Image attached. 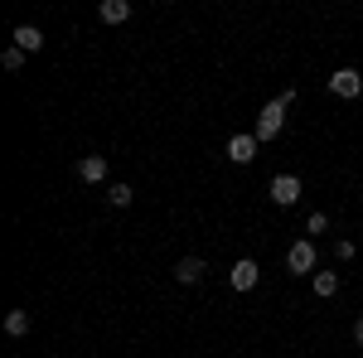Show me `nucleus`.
Wrapping results in <instances>:
<instances>
[{
    "instance_id": "1",
    "label": "nucleus",
    "mask_w": 363,
    "mask_h": 358,
    "mask_svg": "<svg viewBox=\"0 0 363 358\" xmlns=\"http://www.w3.org/2000/svg\"><path fill=\"white\" fill-rule=\"evenodd\" d=\"M281 126H286V107H281L277 97H272V102L262 107V116H257V131H252V136L267 145V140H277V136H281Z\"/></svg>"
},
{
    "instance_id": "2",
    "label": "nucleus",
    "mask_w": 363,
    "mask_h": 358,
    "mask_svg": "<svg viewBox=\"0 0 363 358\" xmlns=\"http://www.w3.org/2000/svg\"><path fill=\"white\" fill-rule=\"evenodd\" d=\"M272 203L277 208H296L301 203V174H277L272 179Z\"/></svg>"
},
{
    "instance_id": "3",
    "label": "nucleus",
    "mask_w": 363,
    "mask_h": 358,
    "mask_svg": "<svg viewBox=\"0 0 363 358\" xmlns=\"http://www.w3.org/2000/svg\"><path fill=\"white\" fill-rule=\"evenodd\" d=\"M330 92L344 97V102L359 97V92H363V73H359V68H335V73H330Z\"/></svg>"
},
{
    "instance_id": "4",
    "label": "nucleus",
    "mask_w": 363,
    "mask_h": 358,
    "mask_svg": "<svg viewBox=\"0 0 363 358\" xmlns=\"http://www.w3.org/2000/svg\"><path fill=\"white\" fill-rule=\"evenodd\" d=\"M257 150H262V140L252 136V131H242V136L228 140V160H233V165H252V160H257Z\"/></svg>"
},
{
    "instance_id": "5",
    "label": "nucleus",
    "mask_w": 363,
    "mask_h": 358,
    "mask_svg": "<svg viewBox=\"0 0 363 358\" xmlns=\"http://www.w3.org/2000/svg\"><path fill=\"white\" fill-rule=\"evenodd\" d=\"M315 262H320V252H315V242H296V247L286 252V272H296V276L315 272Z\"/></svg>"
},
{
    "instance_id": "6",
    "label": "nucleus",
    "mask_w": 363,
    "mask_h": 358,
    "mask_svg": "<svg viewBox=\"0 0 363 358\" xmlns=\"http://www.w3.org/2000/svg\"><path fill=\"white\" fill-rule=\"evenodd\" d=\"M228 281H233V291H252V286L262 281V267H257L252 257H242V262H233V276H228Z\"/></svg>"
},
{
    "instance_id": "7",
    "label": "nucleus",
    "mask_w": 363,
    "mask_h": 358,
    "mask_svg": "<svg viewBox=\"0 0 363 358\" xmlns=\"http://www.w3.org/2000/svg\"><path fill=\"white\" fill-rule=\"evenodd\" d=\"M10 39H15L20 54H39V49H44V29H39V25H15Z\"/></svg>"
},
{
    "instance_id": "8",
    "label": "nucleus",
    "mask_w": 363,
    "mask_h": 358,
    "mask_svg": "<svg viewBox=\"0 0 363 358\" xmlns=\"http://www.w3.org/2000/svg\"><path fill=\"white\" fill-rule=\"evenodd\" d=\"M78 179L83 184H107V155H83L78 160Z\"/></svg>"
},
{
    "instance_id": "9",
    "label": "nucleus",
    "mask_w": 363,
    "mask_h": 358,
    "mask_svg": "<svg viewBox=\"0 0 363 358\" xmlns=\"http://www.w3.org/2000/svg\"><path fill=\"white\" fill-rule=\"evenodd\" d=\"M203 272H208V267H203V257H179L174 281H179V286H199V281H203Z\"/></svg>"
},
{
    "instance_id": "10",
    "label": "nucleus",
    "mask_w": 363,
    "mask_h": 358,
    "mask_svg": "<svg viewBox=\"0 0 363 358\" xmlns=\"http://www.w3.org/2000/svg\"><path fill=\"white\" fill-rule=\"evenodd\" d=\"M97 20L102 25H126L131 20V0H102L97 5Z\"/></svg>"
},
{
    "instance_id": "11",
    "label": "nucleus",
    "mask_w": 363,
    "mask_h": 358,
    "mask_svg": "<svg viewBox=\"0 0 363 358\" xmlns=\"http://www.w3.org/2000/svg\"><path fill=\"white\" fill-rule=\"evenodd\" d=\"M315 296H320V301L339 296V272H315Z\"/></svg>"
},
{
    "instance_id": "12",
    "label": "nucleus",
    "mask_w": 363,
    "mask_h": 358,
    "mask_svg": "<svg viewBox=\"0 0 363 358\" xmlns=\"http://www.w3.org/2000/svg\"><path fill=\"white\" fill-rule=\"evenodd\" d=\"M29 325H34V320H29V310H10V315H5V334H15V339H25Z\"/></svg>"
},
{
    "instance_id": "13",
    "label": "nucleus",
    "mask_w": 363,
    "mask_h": 358,
    "mask_svg": "<svg viewBox=\"0 0 363 358\" xmlns=\"http://www.w3.org/2000/svg\"><path fill=\"white\" fill-rule=\"evenodd\" d=\"M131 198H136V189H131V184H107V203H112V208H126Z\"/></svg>"
},
{
    "instance_id": "14",
    "label": "nucleus",
    "mask_w": 363,
    "mask_h": 358,
    "mask_svg": "<svg viewBox=\"0 0 363 358\" xmlns=\"http://www.w3.org/2000/svg\"><path fill=\"white\" fill-rule=\"evenodd\" d=\"M0 68H5V73H20V68H25V54H20V49H5V54H0Z\"/></svg>"
},
{
    "instance_id": "15",
    "label": "nucleus",
    "mask_w": 363,
    "mask_h": 358,
    "mask_svg": "<svg viewBox=\"0 0 363 358\" xmlns=\"http://www.w3.org/2000/svg\"><path fill=\"white\" fill-rule=\"evenodd\" d=\"M306 233H330V213H310V218H306Z\"/></svg>"
},
{
    "instance_id": "16",
    "label": "nucleus",
    "mask_w": 363,
    "mask_h": 358,
    "mask_svg": "<svg viewBox=\"0 0 363 358\" xmlns=\"http://www.w3.org/2000/svg\"><path fill=\"white\" fill-rule=\"evenodd\" d=\"M335 257H339V262H354V257H359V247H354L349 237H339V242H335Z\"/></svg>"
},
{
    "instance_id": "17",
    "label": "nucleus",
    "mask_w": 363,
    "mask_h": 358,
    "mask_svg": "<svg viewBox=\"0 0 363 358\" xmlns=\"http://www.w3.org/2000/svg\"><path fill=\"white\" fill-rule=\"evenodd\" d=\"M354 339H359V344H363V315H359V320H354Z\"/></svg>"
}]
</instances>
